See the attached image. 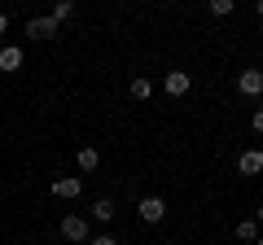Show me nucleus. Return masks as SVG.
<instances>
[{
	"label": "nucleus",
	"mask_w": 263,
	"mask_h": 245,
	"mask_svg": "<svg viewBox=\"0 0 263 245\" xmlns=\"http://www.w3.org/2000/svg\"><path fill=\"white\" fill-rule=\"evenodd\" d=\"M162 88H167V96H184L189 88H193V79H189V70H167Z\"/></svg>",
	"instance_id": "39448f33"
},
{
	"label": "nucleus",
	"mask_w": 263,
	"mask_h": 245,
	"mask_svg": "<svg viewBox=\"0 0 263 245\" xmlns=\"http://www.w3.org/2000/svg\"><path fill=\"white\" fill-rule=\"evenodd\" d=\"M5 31H9V18H5V13H0V35H5Z\"/></svg>",
	"instance_id": "f3484780"
},
{
	"label": "nucleus",
	"mask_w": 263,
	"mask_h": 245,
	"mask_svg": "<svg viewBox=\"0 0 263 245\" xmlns=\"http://www.w3.org/2000/svg\"><path fill=\"white\" fill-rule=\"evenodd\" d=\"M254 223H263V206H259V210H254Z\"/></svg>",
	"instance_id": "a211bd4d"
},
{
	"label": "nucleus",
	"mask_w": 263,
	"mask_h": 245,
	"mask_svg": "<svg viewBox=\"0 0 263 245\" xmlns=\"http://www.w3.org/2000/svg\"><path fill=\"white\" fill-rule=\"evenodd\" d=\"M136 215H141L145 223H162V219H167V201H162V197H141Z\"/></svg>",
	"instance_id": "7ed1b4c3"
},
{
	"label": "nucleus",
	"mask_w": 263,
	"mask_h": 245,
	"mask_svg": "<svg viewBox=\"0 0 263 245\" xmlns=\"http://www.w3.org/2000/svg\"><path fill=\"white\" fill-rule=\"evenodd\" d=\"M237 92L241 96H250V101H259L263 96V70H241V75H237Z\"/></svg>",
	"instance_id": "f03ea898"
},
{
	"label": "nucleus",
	"mask_w": 263,
	"mask_h": 245,
	"mask_svg": "<svg viewBox=\"0 0 263 245\" xmlns=\"http://www.w3.org/2000/svg\"><path fill=\"white\" fill-rule=\"evenodd\" d=\"M48 18H53L57 27H62L66 18H75V5H70V0H57V5H53V13H48Z\"/></svg>",
	"instance_id": "f8f14e48"
},
{
	"label": "nucleus",
	"mask_w": 263,
	"mask_h": 245,
	"mask_svg": "<svg viewBox=\"0 0 263 245\" xmlns=\"http://www.w3.org/2000/svg\"><path fill=\"white\" fill-rule=\"evenodd\" d=\"M88 245H114V236H110V232H97V236H92Z\"/></svg>",
	"instance_id": "dca6fc26"
},
{
	"label": "nucleus",
	"mask_w": 263,
	"mask_h": 245,
	"mask_svg": "<svg viewBox=\"0 0 263 245\" xmlns=\"http://www.w3.org/2000/svg\"><path fill=\"white\" fill-rule=\"evenodd\" d=\"M237 171H241V175H259L263 171V149H246L241 158H237Z\"/></svg>",
	"instance_id": "0eeeda50"
},
{
	"label": "nucleus",
	"mask_w": 263,
	"mask_h": 245,
	"mask_svg": "<svg viewBox=\"0 0 263 245\" xmlns=\"http://www.w3.org/2000/svg\"><path fill=\"white\" fill-rule=\"evenodd\" d=\"M254 245H263V232H259V241H254Z\"/></svg>",
	"instance_id": "aec40b11"
},
{
	"label": "nucleus",
	"mask_w": 263,
	"mask_h": 245,
	"mask_svg": "<svg viewBox=\"0 0 263 245\" xmlns=\"http://www.w3.org/2000/svg\"><path fill=\"white\" fill-rule=\"evenodd\" d=\"M22 66V48L18 44H5L0 48V70H18Z\"/></svg>",
	"instance_id": "6e6552de"
},
{
	"label": "nucleus",
	"mask_w": 263,
	"mask_h": 245,
	"mask_svg": "<svg viewBox=\"0 0 263 245\" xmlns=\"http://www.w3.org/2000/svg\"><path fill=\"white\" fill-rule=\"evenodd\" d=\"M206 9H211V18H228V13H233L237 5H233V0H211Z\"/></svg>",
	"instance_id": "4468645a"
},
{
	"label": "nucleus",
	"mask_w": 263,
	"mask_h": 245,
	"mask_svg": "<svg viewBox=\"0 0 263 245\" xmlns=\"http://www.w3.org/2000/svg\"><path fill=\"white\" fill-rule=\"evenodd\" d=\"M237 241H259V223L254 219H241L237 223Z\"/></svg>",
	"instance_id": "ddd939ff"
},
{
	"label": "nucleus",
	"mask_w": 263,
	"mask_h": 245,
	"mask_svg": "<svg viewBox=\"0 0 263 245\" xmlns=\"http://www.w3.org/2000/svg\"><path fill=\"white\" fill-rule=\"evenodd\" d=\"M254 13H259V18H263V0H259V5H254Z\"/></svg>",
	"instance_id": "6ab92c4d"
},
{
	"label": "nucleus",
	"mask_w": 263,
	"mask_h": 245,
	"mask_svg": "<svg viewBox=\"0 0 263 245\" xmlns=\"http://www.w3.org/2000/svg\"><path fill=\"white\" fill-rule=\"evenodd\" d=\"M62 236L66 241H92V223H88V215H66L62 219Z\"/></svg>",
	"instance_id": "f257e3e1"
},
{
	"label": "nucleus",
	"mask_w": 263,
	"mask_h": 245,
	"mask_svg": "<svg viewBox=\"0 0 263 245\" xmlns=\"http://www.w3.org/2000/svg\"><path fill=\"white\" fill-rule=\"evenodd\" d=\"M79 193H84V175H62V179H53V197L70 201V197H79Z\"/></svg>",
	"instance_id": "20e7f679"
},
{
	"label": "nucleus",
	"mask_w": 263,
	"mask_h": 245,
	"mask_svg": "<svg viewBox=\"0 0 263 245\" xmlns=\"http://www.w3.org/2000/svg\"><path fill=\"white\" fill-rule=\"evenodd\" d=\"M27 35H31V39H53V35H57V22L48 18V13H44V18H31V22H27Z\"/></svg>",
	"instance_id": "423d86ee"
},
{
	"label": "nucleus",
	"mask_w": 263,
	"mask_h": 245,
	"mask_svg": "<svg viewBox=\"0 0 263 245\" xmlns=\"http://www.w3.org/2000/svg\"><path fill=\"white\" fill-rule=\"evenodd\" d=\"M132 96H136V101H149V96H154V84H149L145 75H136V79H132Z\"/></svg>",
	"instance_id": "9b49d317"
},
{
	"label": "nucleus",
	"mask_w": 263,
	"mask_h": 245,
	"mask_svg": "<svg viewBox=\"0 0 263 245\" xmlns=\"http://www.w3.org/2000/svg\"><path fill=\"white\" fill-rule=\"evenodd\" d=\"M92 219H97V223H110V219H114V201H110V197L92 201Z\"/></svg>",
	"instance_id": "9d476101"
},
{
	"label": "nucleus",
	"mask_w": 263,
	"mask_h": 245,
	"mask_svg": "<svg viewBox=\"0 0 263 245\" xmlns=\"http://www.w3.org/2000/svg\"><path fill=\"white\" fill-rule=\"evenodd\" d=\"M75 162H79V171H97V167H101V153H97L92 145H84V149L75 153Z\"/></svg>",
	"instance_id": "1a4fd4ad"
},
{
	"label": "nucleus",
	"mask_w": 263,
	"mask_h": 245,
	"mask_svg": "<svg viewBox=\"0 0 263 245\" xmlns=\"http://www.w3.org/2000/svg\"><path fill=\"white\" fill-rule=\"evenodd\" d=\"M250 127H254V136H263V105H254V114H250Z\"/></svg>",
	"instance_id": "2eb2a0df"
}]
</instances>
